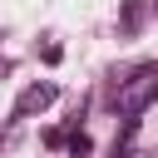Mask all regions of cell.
I'll return each mask as SVG.
<instances>
[{"label": "cell", "instance_id": "7a4b0ae2", "mask_svg": "<svg viewBox=\"0 0 158 158\" xmlns=\"http://www.w3.org/2000/svg\"><path fill=\"white\" fill-rule=\"evenodd\" d=\"M54 94H59L54 84H30V89H25L20 99H15V118H30V114L49 109V104H54Z\"/></svg>", "mask_w": 158, "mask_h": 158}, {"label": "cell", "instance_id": "3957f363", "mask_svg": "<svg viewBox=\"0 0 158 158\" xmlns=\"http://www.w3.org/2000/svg\"><path fill=\"white\" fill-rule=\"evenodd\" d=\"M64 148H69V158H89V153H94V138H89V133H79V128H74V133H69V143H64Z\"/></svg>", "mask_w": 158, "mask_h": 158}, {"label": "cell", "instance_id": "6da1fadb", "mask_svg": "<svg viewBox=\"0 0 158 158\" xmlns=\"http://www.w3.org/2000/svg\"><path fill=\"white\" fill-rule=\"evenodd\" d=\"M153 99H158V64H143V69H133L128 79H118V89H114V114H118L123 123H133Z\"/></svg>", "mask_w": 158, "mask_h": 158}]
</instances>
